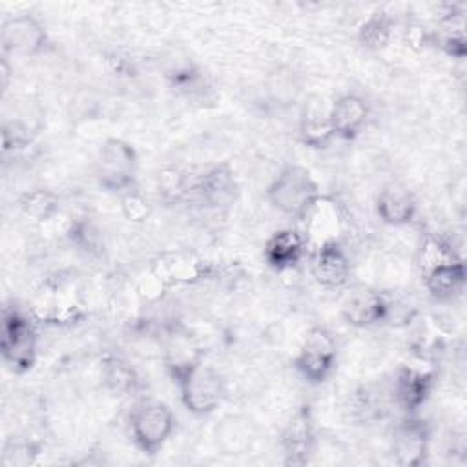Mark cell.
I'll use <instances>...</instances> for the list:
<instances>
[{"instance_id": "cell-1", "label": "cell", "mask_w": 467, "mask_h": 467, "mask_svg": "<svg viewBox=\"0 0 467 467\" xmlns=\"http://www.w3.org/2000/svg\"><path fill=\"white\" fill-rule=\"evenodd\" d=\"M36 319L20 306H4L0 325V354L13 374L29 372L38 356Z\"/></svg>"}, {"instance_id": "cell-2", "label": "cell", "mask_w": 467, "mask_h": 467, "mask_svg": "<svg viewBox=\"0 0 467 467\" xmlns=\"http://www.w3.org/2000/svg\"><path fill=\"white\" fill-rule=\"evenodd\" d=\"M321 193L319 182L310 170L301 164L283 166L266 186V201L272 208L296 223L308 212Z\"/></svg>"}, {"instance_id": "cell-3", "label": "cell", "mask_w": 467, "mask_h": 467, "mask_svg": "<svg viewBox=\"0 0 467 467\" xmlns=\"http://www.w3.org/2000/svg\"><path fill=\"white\" fill-rule=\"evenodd\" d=\"M139 153L120 137H108L97 150L95 179L104 192L120 195L137 188Z\"/></svg>"}, {"instance_id": "cell-4", "label": "cell", "mask_w": 467, "mask_h": 467, "mask_svg": "<svg viewBox=\"0 0 467 467\" xmlns=\"http://www.w3.org/2000/svg\"><path fill=\"white\" fill-rule=\"evenodd\" d=\"M177 420L170 405L159 400H142L133 405L128 416V429L133 445L148 454H157L171 438Z\"/></svg>"}, {"instance_id": "cell-5", "label": "cell", "mask_w": 467, "mask_h": 467, "mask_svg": "<svg viewBox=\"0 0 467 467\" xmlns=\"http://www.w3.org/2000/svg\"><path fill=\"white\" fill-rule=\"evenodd\" d=\"M29 312L38 325L75 323L84 316L80 292L71 279L51 277L36 288Z\"/></svg>"}, {"instance_id": "cell-6", "label": "cell", "mask_w": 467, "mask_h": 467, "mask_svg": "<svg viewBox=\"0 0 467 467\" xmlns=\"http://www.w3.org/2000/svg\"><path fill=\"white\" fill-rule=\"evenodd\" d=\"M292 365L308 385L328 381L337 367V343L332 332L325 327L308 328L296 350Z\"/></svg>"}, {"instance_id": "cell-7", "label": "cell", "mask_w": 467, "mask_h": 467, "mask_svg": "<svg viewBox=\"0 0 467 467\" xmlns=\"http://www.w3.org/2000/svg\"><path fill=\"white\" fill-rule=\"evenodd\" d=\"M2 55L31 58L53 49V40L44 22L31 13H18L4 18L0 27Z\"/></svg>"}, {"instance_id": "cell-8", "label": "cell", "mask_w": 467, "mask_h": 467, "mask_svg": "<svg viewBox=\"0 0 467 467\" xmlns=\"http://www.w3.org/2000/svg\"><path fill=\"white\" fill-rule=\"evenodd\" d=\"M182 407L193 416H208L215 412L226 398V381L212 365L201 363L179 385Z\"/></svg>"}, {"instance_id": "cell-9", "label": "cell", "mask_w": 467, "mask_h": 467, "mask_svg": "<svg viewBox=\"0 0 467 467\" xmlns=\"http://www.w3.org/2000/svg\"><path fill=\"white\" fill-rule=\"evenodd\" d=\"M279 451L285 465L303 467L312 463L317 451V434L308 405L299 407L279 434Z\"/></svg>"}, {"instance_id": "cell-10", "label": "cell", "mask_w": 467, "mask_h": 467, "mask_svg": "<svg viewBox=\"0 0 467 467\" xmlns=\"http://www.w3.org/2000/svg\"><path fill=\"white\" fill-rule=\"evenodd\" d=\"M162 363L175 385L204 363V350L201 341L184 327H171L162 337Z\"/></svg>"}, {"instance_id": "cell-11", "label": "cell", "mask_w": 467, "mask_h": 467, "mask_svg": "<svg viewBox=\"0 0 467 467\" xmlns=\"http://www.w3.org/2000/svg\"><path fill=\"white\" fill-rule=\"evenodd\" d=\"M431 449V427L416 414H407L392 431L390 456L400 467H420Z\"/></svg>"}, {"instance_id": "cell-12", "label": "cell", "mask_w": 467, "mask_h": 467, "mask_svg": "<svg viewBox=\"0 0 467 467\" xmlns=\"http://www.w3.org/2000/svg\"><path fill=\"white\" fill-rule=\"evenodd\" d=\"M343 226H345V217H343L341 206L334 197L327 193H321L314 201V204L308 208V212L297 221V228L306 237L308 248H316L325 243L341 241Z\"/></svg>"}, {"instance_id": "cell-13", "label": "cell", "mask_w": 467, "mask_h": 467, "mask_svg": "<svg viewBox=\"0 0 467 467\" xmlns=\"http://www.w3.org/2000/svg\"><path fill=\"white\" fill-rule=\"evenodd\" d=\"M434 372L420 363H403L392 378V400L405 414H416L431 398Z\"/></svg>"}, {"instance_id": "cell-14", "label": "cell", "mask_w": 467, "mask_h": 467, "mask_svg": "<svg viewBox=\"0 0 467 467\" xmlns=\"http://www.w3.org/2000/svg\"><path fill=\"white\" fill-rule=\"evenodd\" d=\"M297 139L310 150H323L336 139L330 120V102H327L323 95L312 93L301 104L297 117Z\"/></svg>"}, {"instance_id": "cell-15", "label": "cell", "mask_w": 467, "mask_h": 467, "mask_svg": "<svg viewBox=\"0 0 467 467\" xmlns=\"http://www.w3.org/2000/svg\"><path fill=\"white\" fill-rule=\"evenodd\" d=\"M171 290L173 286L195 285L212 275V265L190 252L159 254L148 266Z\"/></svg>"}, {"instance_id": "cell-16", "label": "cell", "mask_w": 467, "mask_h": 467, "mask_svg": "<svg viewBox=\"0 0 467 467\" xmlns=\"http://www.w3.org/2000/svg\"><path fill=\"white\" fill-rule=\"evenodd\" d=\"M310 274L323 288H341L348 283L352 274V265L341 241L325 243L310 248L308 257Z\"/></svg>"}, {"instance_id": "cell-17", "label": "cell", "mask_w": 467, "mask_h": 467, "mask_svg": "<svg viewBox=\"0 0 467 467\" xmlns=\"http://www.w3.org/2000/svg\"><path fill=\"white\" fill-rule=\"evenodd\" d=\"M392 316V301L387 294L374 288H359L350 292L341 305V317L356 328H370L389 321Z\"/></svg>"}, {"instance_id": "cell-18", "label": "cell", "mask_w": 467, "mask_h": 467, "mask_svg": "<svg viewBox=\"0 0 467 467\" xmlns=\"http://www.w3.org/2000/svg\"><path fill=\"white\" fill-rule=\"evenodd\" d=\"M308 243L297 226L279 228L268 235L263 246L265 263L275 272H288L308 257Z\"/></svg>"}, {"instance_id": "cell-19", "label": "cell", "mask_w": 467, "mask_h": 467, "mask_svg": "<svg viewBox=\"0 0 467 467\" xmlns=\"http://www.w3.org/2000/svg\"><path fill=\"white\" fill-rule=\"evenodd\" d=\"M192 193L199 195L208 206H226L235 199L239 190L235 171L230 164L221 162L192 175Z\"/></svg>"}, {"instance_id": "cell-20", "label": "cell", "mask_w": 467, "mask_h": 467, "mask_svg": "<svg viewBox=\"0 0 467 467\" xmlns=\"http://www.w3.org/2000/svg\"><path fill=\"white\" fill-rule=\"evenodd\" d=\"M374 210L383 224L401 228L414 221L418 213V204L409 188L398 182H389L378 192Z\"/></svg>"}, {"instance_id": "cell-21", "label": "cell", "mask_w": 467, "mask_h": 467, "mask_svg": "<svg viewBox=\"0 0 467 467\" xmlns=\"http://www.w3.org/2000/svg\"><path fill=\"white\" fill-rule=\"evenodd\" d=\"M431 47L440 49L451 58L467 57V33H465V11L458 5H449V9L438 16L436 24L431 27Z\"/></svg>"}, {"instance_id": "cell-22", "label": "cell", "mask_w": 467, "mask_h": 467, "mask_svg": "<svg viewBox=\"0 0 467 467\" xmlns=\"http://www.w3.org/2000/svg\"><path fill=\"white\" fill-rule=\"evenodd\" d=\"M370 119V106L358 93H343L330 102V120L336 137L350 140L358 137Z\"/></svg>"}, {"instance_id": "cell-23", "label": "cell", "mask_w": 467, "mask_h": 467, "mask_svg": "<svg viewBox=\"0 0 467 467\" xmlns=\"http://www.w3.org/2000/svg\"><path fill=\"white\" fill-rule=\"evenodd\" d=\"M213 438L221 454L243 456L254 447L257 440V429L254 421L243 414H226L217 423Z\"/></svg>"}, {"instance_id": "cell-24", "label": "cell", "mask_w": 467, "mask_h": 467, "mask_svg": "<svg viewBox=\"0 0 467 467\" xmlns=\"http://www.w3.org/2000/svg\"><path fill=\"white\" fill-rule=\"evenodd\" d=\"M425 290L434 301L447 303L458 297L467 283V266L463 257L451 263H443L420 275Z\"/></svg>"}, {"instance_id": "cell-25", "label": "cell", "mask_w": 467, "mask_h": 467, "mask_svg": "<svg viewBox=\"0 0 467 467\" xmlns=\"http://www.w3.org/2000/svg\"><path fill=\"white\" fill-rule=\"evenodd\" d=\"M100 378L104 387L115 396H126L140 387L137 370L120 356L106 354L100 363Z\"/></svg>"}, {"instance_id": "cell-26", "label": "cell", "mask_w": 467, "mask_h": 467, "mask_svg": "<svg viewBox=\"0 0 467 467\" xmlns=\"http://www.w3.org/2000/svg\"><path fill=\"white\" fill-rule=\"evenodd\" d=\"M394 20L385 9L368 13L356 29V38L361 47L368 51H383L392 38Z\"/></svg>"}, {"instance_id": "cell-27", "label": "cell", "mask_w": 467, "mask_h": 467, "mask_svg": "<svg viewBox=\"0 0 467 467\" xmlns=\"http://www.w3.org/2000/svg\"><path fill=\"white\" fill-rule=\"evenodd\" d=\"M460 257H462L460 252L454 248V244L447 237H443L438 232H431L420 239V244L416 250V266L421 275L443 263H451Z\"/></svg>"}, {"instance_id": "cell-28", "label": "cell", "mask_w": 467, "mask_h": 467, "mask_svg": "<svg viewBox=\"0 0 467 467\" xmlns=\"http://www.w3.org/2000/svg\"><path fill=\"white\" fill-rule=\"evenodd\" d=\"M162 75L166 82L177 91L190 93L202 82V71L199 64L184 53H171L162 64Z\"/></svg>"}, {"instance_id": "cell-29", "label": "cell", "mask_w": 467, "mask_h": 467, "mask_svg": "<svg viewBox=\"0 0 467 467\" xmlns=\"http://www.w3.org/2000/svg\"><path fill=\"white\" fill-rule=\"evenodd\" d=\"M20 212L38 224H44L60 212V199L47 188H33L18 197Z\"/></svg>"}, {"instance_id": "cell-30", "label": "cell", "mask_w": 467, "mask_h": 467, "mask_svg": "<svg viewBox=\"0 0 467 467\" xmlns=\"http://www.w3.org/2000/svg\"><path fill=\"white\" fill-rule=\"evenodd\" d=\"M193 177L179 166H164L157 173L159 199L166 204H177L192 193Z\"/></svg>"}, {"instance_id": "cell-31", "label": "cell", "mask_w": 467, "mask_h": 467, "mask_svg": "<svg viewBox=\"0 0 467 467\" xmlns=\"http://www.w3.org/2000/svg\"><path fill=\"white\" fill-rule=\"evenodd\" d=\"M33 144V131L31 128L22 120H5L2 124V151L7 153H18L24 151Z\"/></svg>"}, {"instance_id": "cell-32", "label": "cell", "mask_w": 467, "mask_h": 467, "mask_svg": "<svg viewBox=\"0 0 467 467\" xmlns=\"http://www.w3.org/2000/svg\"><path fill=\"white\" fill-rule=\"evenodd\" d=\"M119 208L126 221L144 223L151 215L150 201L135 188L119 195Z\"/></svg>"}, {"instance_id": "cell-33", "label": "cell", "mask_w": 467, "mask_h": 467, "mask_svg": "<svg viewBox=\"0 0 467 467\" xmlns=\"http://www.w3.org/2000/svg\"><path fill=\"white\" fill-rule=\"evenodd\" d=\"M170 288L162 283V279L150 268L140 275V279L137 281V286H135L137 297L142 303H157L159 299L164 297V294Z\"/></svg>"}, {"instance_id": "cell-34", "label": "cell", "mask_w": 467, "mask_h": 467, "mask_svg": "<svg viewBox=\"0 0 467 467\" xmlns=\"http://www.w3.org/2000/svg\"><path fill=\"white\" fill-rule=\"evenodd\" d=\"M405 38L416 49L431 47V27H427L423 24H410V26H407Z\"/></svg>"}, {"instance_id": "cell-35", "label": "cell", "mask_w": 467, "mask_h": 467, "mask_svg": "<svg viewBox=\"0 0 467 467\" xmlns=\"http://www.w3.org/2000/svg\"><path fill=\"white\" fill-rule=\"evenodd\" d=\"M11 82V66H9V58L2 55V64H0V84H2V91H7Z\"/></svg>"}]
</instances>
